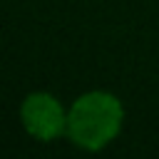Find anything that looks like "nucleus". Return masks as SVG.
Wrapping results in <instances>:
<instances>
[{
    "mask_svg": "<svg viewBox=\"0 0 159 159\" xmlns=\"http://www.w3.org/2000/svg\"><path fill=\"white\" fill-rule=\"evenodd\" d=\"M124 127V104L109 89H89L67 107V139L84 152L107 149Z\"/></svg>",
    "mask_w": 159,
    "mask_h": 159,
    "instance_id": "obj_1",
    "label": "nucleus"
},
{
    "mask_svg": "<svg viewBox=\"0 0 159 159\" xmlns=\"http://www.w3.org/2000/svg\"><path fill=\"white\" fill-rule=\"evenodd\" d=\"M20 124L35 142L50 144L67 134V107L52 92L35 89L20 102Z\"/></svg>",
    "mask_w": 159,
    "mask_h": 159,
    "instance_id": "obj_2",
    "label": "nucleus"
}]
</instances>
